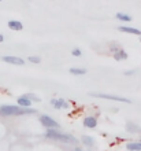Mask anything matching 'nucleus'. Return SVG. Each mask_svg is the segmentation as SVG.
I'll return each mask as SVG.
<instances>
[{
    "instance_id": "412c9836",
    "label": "nucleus",
    "mask_w": 141,
    "mask_h": 151,
    "mask_svg": "<svg viewBox=\"0 0 141 151\" xmlns=\"http://www.w3.org/2000/svg\"><path fill=\"white\" fill-rule=\"evenodd\" d=\"M125 74H126V76H132V74H134V70H129V72H125Z\"/></svg>"
},
{
    "instance_id": "f03ea898",
    "label": "nucleus",
    "mask_w": 141,
    "mask_h": 151,
    "mask_svg": "<svg viewBox=\"0 0 141 151\" xmlns=\"http://www.w3.org/2000/svg\"><path fill=\"white\" fill-rule=\"evenodd\" d=\"M45 137H47V139H52V140H58V142H62V143L77 144V140H75L74 136L66 135V133H60V132H58V129H47Z\"/></svg>"
},
{
    "instance_id": "393cba45",
    "label": "nucleus",
    "mask_w": 141,
    "mask_h": 151,
    "mask_svg": "<svg viewBox=\"0 0 141 151\" xmlns=\"http://www.w3.org/2000/svg\"><path fill=\"white\" fill-rule=\"evenodd\" d=\"M0 1H1V0H0Z\"/></svg>"
},
{
    "instance_id": "4468645a",
    "label": "nucleus",
    "mask_w": 141,
    "mask_h": 151,
    "mask_svg": "<svg viewBox=\"0 0 141 151\" xmlns=\"http://www.w3.org/2000/svg\"><path fill=\"white\" fill-rule=\"evenodd\" d=\"M119 21H123V22H130V21L133 19L129 14H123V12H117V15H115Z\"/></svg>"
},
{
    "instance_id": "f3484780",
    "label": "nucleus",
    "mask_w": 141,
    "mask_h": 151,
    "mask_svg": "<svg viewBox=\"0 0 141 151\" xmlns=\"http://www.w3.org/2000/svg\"><path fill=\"white\" fill-rule=\"evenodd\" d=\"M25 96H26V98H28L30 102H40V98H37V96L33 95V93H26Z\"/></svg>"
},
{
    "instance_id": "2eb2a0df",
    "label": "nucleus",
    "mask_w": 141,
    "mask_h": 151,
    "mask_svg": "<svg viewBox=\"0 0 141 151\" xmlns=\"http://www.w3.org/2000/svg\"><path fill=\"white\" fill-rule=\"evenodd\" d=\"M82 143L85 144V146H88V147H92L94 144V140L90 137V136H82Z\"/></svg>"
},
{
    "instance_id": "f257e3e1",
    "label": "nucleus",
    "mask_w": 141,
    "mask_h": 151,
    "mask_svg": "<svg viewBox=\"0 0 141 151\" xmlns=\"http://www.w3.org/2000/svg\"><path fill=\"white\" fill-rule=\"evenodd\" d=\"M34 109H24L21 106H11V104H4L0 106V115L3 117H11V115H25V114H34Z\"/></svg>"
},
{
    "instance_id": "ddd939ff",
    "label": "nucleus",
    "mask_w": 141,
    "mask_h": 151,
    "mask_svg": "<svg viewBox=\"0 0 141 151\" xmlns=\"http://www.w3.org/2000/svg\"><path fill=\"white\" fill-rule=\"evenodd\" d=\"M126 150L127 151H141V142H136V143H127L126 144Z\"/></svg>"
},
{
    "instance_id": "5701e85b",
    "label": "nucleus",
    "mask_w": 141,
    "mask_h": 151,
    "mask_svg": "<svg viewBox=\"0 0 141 151\" xmlns=\"http://www.w3.org/2000/svg\"><path fill=\"white\" fill-rule=\"evenodd\" d=\"M73 151H82L81 148H75V150H73Z\"/></svg>"
},
{
    "instance_id": "1a4fd4ad",
    "label": "nucleus",
    "mask_w": 141,
    "mask_h": 151,
    "mask_svg": "<svg viewBox=\"0 0 141 151\" xmlns=\"http://www.w3.org/2000/svg\"><path fill=\"white\" fill-rule=\"evenodd\" d=\"M8 28L11 29V30H22V29H24V25H22V22H19V21L11 19V21H8Z\"/></svg>"
},
{
    "instance_id": "39448f33",
    "label": "nucleus",
    "mask_w": 141,
    "mask_h": 151,
    "mask_svg": "<svg viewBox=\"0 0 141 151\" xmlns=\"http://www.w3.org/2000/svg\"><path fill=\"white\" fill-rule=\"evenodd\" d=\"M51 104L55 109H69V107H70L69 102H67V100H64V99H52L51 100Z\"/></svg>"
},
{
    "instance_id": "6e6552de",
    "label": "nucleus",
    "mask_w": 141,
    "mask_h": 151,
    "mask_svg": "<svg viewBox=\"0 0 141 151\" xmlns=\"http://www.w3.org/2000/svg\"><path fill=\"white\" fill-rule=\"evenodd\" d=\"M84 125H85L86 128L94 129V128H96V125H97V119L94 118V117H86V118L84 119Z\"/></svg>"
},
{
    "instance_id": "dca6fc26",
    "label": "nucleus",
    "mask_w": 141,
    "mask_h": 151,
    "mask_svg": "<svg viewBox=\"0 0 141 151\" xmlns=\"http://www.w3.org/2000/svg\"><path fill=\"white\" fill-rule=\"evenodd\" d=\"M70 73H71V74L81 76V74H85L86 70H85V69H79V68H71L70 69Z\"/></svg>"
},
{
    "instance_id": "20e7f679",
    "label": "nucleus",
    "mask_w": 141,
    "mask_h": 151,
    "mask_svg": "<svg viewBox=\"0 0 141 151\" xmlns=\"http://www.w3.org/2000/svg\"><path fill=\"white\" fill-rule=\"evenodd\" d=\"M40 122L43 124L45 128H48V129H58L59 128V124L56 122L54 118H51L49 115H40Z\"/></svg>"
},
{
    "instance_id": "4be33fe9",
    "label": "nucleus",
    "mask_w": 141,
    "mask_h": 151,
    "mask_svg": "<svg viewBox=\"0 0 141 151\" xmlns=\"http://www.w3.org/2000/svg\"><path fill=\"white\" fill-rule=\"evenodd\" d=\"M3 41H4V36L3 35H0V43H3Z\"/></svg>"
},
{
    "instance_id": "6ab92c4d",
    "label": "nucleus",
    "mask_w": 141,
    "mask_h": 151,
    "mask_svg": "<svg viewBox=\"0 0 141 151\" xmlns=\"http://www.w3.org/2000/svg\"><path fill=\"white\" fill-rule=\"evenodd\" d=\"M71 54H73L74 56H81V55H82V52H81V50H78V48H74V50L71 51Z\"/></svg>"
},
{
    "instance_id": "f8f14e48",
    "label": "nucleus",
    "mask_w": 141,
    "mask_h": 151,
    "mask_svg": "<svg viewBox=\"0 0 141 151\" xmlns=\"http://www.w3.org/2000/svg\"><path fill=\"white\" fill-rule=\"evenodd\" d=\"M114 58L117 60H123V59H127V54H126L123 50H118V51H115L114 52Z\"/></svg>"
},
{
    "instance_id": "9b49d317",
    "label": "nucleus",
    "mask_w": 141,
    "mask_h": 151,
    "mask_svg": "<svg viewBox=\"0 0 141 151\" xmlns=\"http://www.w3.org/2000/svg\"><path fill=\"white\" fill-rule=\"evenodd\" d=\"M126 129H127V132H130V133H138V132H141V128L133 122L126 124Z\"/></svg>"
},
{
    "instance_id": "b1692460",
    "label": "nucleus",
    "mask_w": 141,
    "mask_h": 151,
    "mask_svg": "<svg viewBox=\"0 0 141 151\" xmlns=\"http://www.w3.org/2000/svg\"><path fill=\"white\" fill-rule=\"evenodd\" d=\"M140 41H141V39H140Z\"/></svg>"
},
{
    "instance_id": "a211bd4d",
    "label": "nucleus",
    "mask_w": 141,
    "mask_h": 151,
    "mask_svg": "<svg viewBox=\"0 0 141 151\" xmlns=\"http://www.w3.org/2000/svg\"><path fill=\"white\" fill-rule=\"evenodd\" d=\"M28 60L29 62H31V63H40L41 62V59H40V56H29L28 58Z\"/></svg>"
},
{
    "instance_id": "aec40b11",
    "label": "nucleus",
    "mask_w": 141,
    "mask_h": 151,
    "mask_svg": "<svg viewBox=\"0 0 141 151\" xmlns=\"http://www.w3.org/2000/svg\"><path fill=\"white\" fill-rule=\"evenodd\" d=\"M110 50L112 52H115V51H118V50H119V47H118V45H115V44H111V45H110Z\"/></svg>"
},
{
    "instance_id": "423d86ee",
    "label": "nucleus",
    "mask_w": 141,
    "mask_h": 151,
    "mask_svg": "<svg viewBox=\"0 0 141 151\" xmlns=\"http://www.w3.org/2000/svg\"><path fill=\"white\" fill-rule=\"evenodd\" d=\"M1 59H3V62H7L11 65H19V66L25 63V60L22 58H16V56H3Z\"/></svg>"
},
{
    "instance_id": "0eeeda50",
    "label": "nucleus",
    "mask_w": 141,
    "mask_h": 151,
    "mask_svg": "<svg viewBox=\"0 0 141 151\" xmlns=\"http://www.w3.org/2000/svg\"><path fill=\"white\" fill-rule=\"evenodd\" d=\"M119 32H123V33H130V35H137V36H141V30L140 29H136V28H130V26H119L118 28Z\"/></svg>"
},
{
    "instance_id": "9d476101",
    "label": "nucleus",
    "mask_w": 141,
    "mask_h": 151,
    "mask_svg": "<svg viewBox=\"0 0 141 151\" xmlns=\"http://www.w3.org/2000/svg\"><path fill=\"white\" fill-rule=\"evenodd\" d=\"M16 102H18V106H21V107H24V109H30V106H31V102L25 95L18 98Z\"/></svg>"
},
{
    "instance_id": "7ed1b4c3",
    "label": "nucleus",
    "mask_w": 141,
    "mask_h": 151,
    "mask_svg": "<svg viewBox=\"0 0 141 151\" xmlns=\"http://www.w3.org/2000/svg\"><path fill=\"white\" fill-rule=\"evenodd\" d=\"M93 98H100V99H108V100H114V102H122V103H132L129 99L122 98V96H117V95H107V93H99V92H92L89 93Z\"/></svg>"
}]
</instances>
